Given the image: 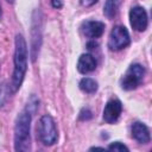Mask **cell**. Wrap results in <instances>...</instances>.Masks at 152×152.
Returning <instances> with one entry per match:
<instances>
[{
    "label": "cell",
    "instance_id": "6da1fadb",
    "mask_svg": "<svg viewBox=\"0 0 152 152\" xmlns=\"http://www.w3.org/2000/svg\"><path fill=\"white\" fill-rule=\"evenodd\" d=\"M27 68V48L26 42L21 34L15 37V51H14V70L12 77V91H17L24 80Z\"/></svg>",
    "mask_w": 152,
    "mask_h": 152
},
{
    "label": "cell",
    "instance_id": "7a4b0ae2",
    "mask_svg": "<svg viewBox=\"0 0 152 152\" xmlns=\"http://www.w3.org/2000/svg\"><path fill=\"white\" fill-rule=\"evenodd\" d=\"M32 113L26 108L23 110L15 121L14 126V148L15 151H28L31 148L30 125Z\"/></svg>",
    "mask_w": 152,
    "mask_h": 152
},
{
    "label": "cell",
    "instance_id": "3957f363",
    "mask_svg": "<svg viewBox=\"0 0 152 152\" xmlns=\"http://www.w3.org/2000/svg\"><path fill=\"white\" fill-rule=\"evenodd\" d=\"M37 135L38 139L44 145H53L58 138L56 124L50 115H43L37 126Z\"/></svg>",
    "mask_w": 152,
    "mask_h": 152
},
{
    "label": "cell",
    "instance_id": "277c9868",
    "mask_svg": "<svg viewBox=\"0 0 152 152\" xmlns=\"http://www.w3.org/2000/svg\"><path fill=\"white\" fill-rule=\"evenodd\" d=\"M145 75V69L140 64H132L127 70L126 75L121 80V88L125 90L135 89L142 81Z\"/></svg>",
    "mask_w": 152,
    "mask_h": 152
},
{
    "label": "cell",
    "instance_id": "5b68a950",
    "mask_svg": "<svg viewBox=\"0 0 152 152\" xmlns=\"http://www.w3.org/2000/svg\"><path fill=\"white\" fill-rule=\"evenodd\" d=\"M129 33L126 30V27L119 25L112 30L108 39V46L110 48V50L118 51L126 48L129 44Z\"/></svg>",
    "mask_w": 152,
    "mask_h": 152
},
{
    "label": "cell",
    "instance_id": "8992f818",
    "mask_svg": "<svg viewBox=\"0 0 152 152\" xmlns=\"http://www.w3.org/2000/svg\"><path fill=\"white\" fill-rule=\"evenodd\" d=\"M129 21L135 31L142 32L147 27V13L142 7H133L129 12Z\"/></svg>",
    "mask_w": 152,
    "mask_h": 152
},
{
    "label": "cell",
    "instance_id": "52a82bcc",
    "mask_svg": "<svg viewBox=\"0 0 152 152\" xmlns=\"http://www.w3.org/2000/svg\"><path fill=\"white\" fill-rule=\"evenodd\" d=\"M122 110V104L119 100H110L107 102L104 109H103V119L108 124H114Z\"/></svg>",
    "mask_w": 152,
    "mask_h": 152
},
{
    "label": "cell",
    "instance_id": "ba28073f",
    "mask_svg": "<svg viewBox=\"0 0 152 152\" xmlns=\"http://www.w3.org/2000/svg\"><path fill=\"white\" fill-rule=\"evenodd\" d=\"M82 31H83L84 36L88 38H99L102 36V33L104 31V24L101 21L89 20L82 25Z\"/></svg>",
    "mask_w": 152,
    "mask_h": 152
},
{
    "label": "cell",
    "instance_id": "9c48e42d",
    "mask_svg": "<svg viewBox=\"0 0 152 152\" xmlns=\"http://www.w3.org/2000/svg\"><path fill=\"white\" fill-rule=\"evenodd\" d=\"M132 135L137 141L141 144H147L151 139L148 128L142 122H134L132 125Z\"/></svg>",
    "mask_w": 152,
    "mask_h": 152
},
{
    "label": "cell",
    "instance_id": "30bf717a",
    "mask_svg": "<svg viewBox=\"0 0 152 152\" xmlns=\"http://www.w3.org/2000/svg\"><path fill=\"white\" fill-rule=\"evenodd\" d=\"M95 68H96V61L91 55L84 53L80 57V59L77 62V69L81 74L91 72L93 70H95Z\"/></svg>",
    "mask_w": 152,
    "mask_h": 152
},
{
    "label": "cell",
    "instance_id": "8fae6325",
    "mask_svg": "<svg viewBox=\"0 0 152 152\" xmlns=\"http://www.w3.org/2000/svg\"><path fill=\"white\" fill-rule=\"evenodd\" d=\"M80 88L88 94H93L97 90V82L90 77H84L80 81Z\"/></svg>",
    "mask_w": 152,
    "mask_h": 152
},
{
    "label": "cell",
    "instance_id": "7c38bea8",
    "mask_svg": "<svg viewBox=\"0 0 152 152\" xmlns=\"http://www.w3.org/2000/svg\"><path fill=\"white\" fill-rule=\"evenodd\" d=\"M119 6V0H107L103 7V13L108 19H113L116 14V10Z\"/></svg>",
    "mask_w": 152,
    "mask_h": 152
},
{
    "label": "cell",
    "instance_id": "4fadbf2b",
    "mask_svg": "<svg viewBox=\"0 0 152 152\" xmlns=\"http://www.w3.org/2000/svg\"><path fill=\"white\" fill-rule=\"evenodd\" d=\"M108 150H110V151H119V152H122V151L128 152V147H127V146H125L124 144L119 142V141L110 144V145L108 146Z\"/></svg>",
    "mask_w": 152,
    "mask_h": 152
},
{
    "label": "cell",
    "instance_id": "5bb4252c",
    "mask_svg": "<svg viewBox=\"0 0 152 152\" xmlns=\"http://www.w3.org/2000/svg\"><path fill=\"white\" fill-rule=\"evenodd\" d=\"M7 88H6V86L4 84V86H1L0 87V108L5 104V102H6V99H7Z\"/></svg>",
    "mask_w": 152,
    "mask_h": 152
},
{
    "label": "cell",
    "instance_id": "9a60e30c",
    "mask_svg": "<svg viewBox=\"0 0 152 152\" xmlns=\"http://www.w3.org/2000/svg\"><path fill=\"white\" fill-rule=\"evenodd\" d=\"M90 118H91V112L88 108L81 110V113H80V119L81 120H89Z\"/></svg>",
    "mask_w": 152,
    "mask_h": 152
},
{
    "label": "cell",
    "instance_id": "2e32d148",
    "mask_svg": "<svg viewBox=\"0 0 152 152\" xmlns=\"http://www.w3.org/2000/svg\"><path fill=\"white\" fill-rule=\"evenodd\" d=\"M97 0H81V4L86 7H89V6H93L94 4H96Z\"/></svg>",
    "mask_w": 152,
    "mask_h": 152
},
{
    "label": "cell",
    "instance_id": "e0dca14e",
    "mask_svg": "<svg viewBox=\"0 0 152 152\" xmlns=\"http://www.w3.org/2000/svg\"><path fill=\"white\" fill-rule=\"evenodd\" d=\"M62 1L61 0H52V6L55 7V8H61L62 7Z\"/></svg>",
    "mask_w": 152,
    "mask_h": 152
},
{
    "label": "cell",
    "instance_id": "ac0fdd59",
    "mask_svg": "<svg viewBox=\"0 0 152 152\" xmlns=\"http://www.w3.org/2000/svg\"><path fill=\"white\" fill-rule=\"evenodd\" d=\"M95 46H97V43H95V42H90V43H88V49H89V50L94 49Z\"/></svg>",
    "mask_w": 152,
    "mask_h": 152
},
{
    "label": "cell",
    "instance_id": "d6986e66",
    "mask_svg": "<svg viewBox=\"0 0 152 152\" xmlns=\"http://www.w3.org/2000/svg\"><path fill=\"white\" fill-rule=\"evenodd\" d=\"M90 150H104L103 147H91Z\"/></svg>",
    "mask_w": 152,
    "mask_h": 152
},
{
    "label": "cell",
    "instance_id": "ffe728a7",
    "mask_svg": "<svg viewBox=\"0 0 152 152\" xmlns=\"http://www.w3.org/2000/svg\"><path fill=\"white\" fill-rule=\"evenodd\" d=\"M7 1H8V2H13L14 0H7Z\"/></svg>",
    "mask_w": 152,
    "mask_h": 152
},
{
    "label": "cell",
    "instance_id": "44dd1931",
    "mask_svg": "<svg viewBox=\"0 0 152 152\" xmlns=\"http://www.w3.org/2000/svg\"><path fill=\"white\" fill-rule=\"evenodd\" d=\"M0 15H1V7H0Z\"/></svg>",
    "mask_w": 152,
    "mask_h": 152
}]
</instances>
